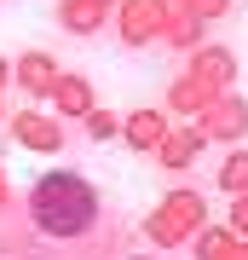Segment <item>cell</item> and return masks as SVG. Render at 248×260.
Here are the masks:
<instances>
[{
	"label": "cell",
	"instance_id": "1",
	"mask_svg": "<svg viewBox=\"0 0 248 260\" xmlns=\"http://www.w3.org/2000/svg\"><path fill=\"white\" fill-rule=\"evenodd\" d=\"M29 220L35 232L69 243V237H87L98 225V191L87 185L81 174H46L35 191H29Z\"/></svg>",
	"mask_w": 248,
	"mask_h": 260
}]
</instances>
